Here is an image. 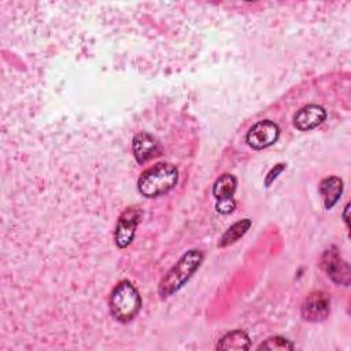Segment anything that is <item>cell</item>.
Instances as JSON below:
<instances>
[{"label": "cell", "instance_id": "6da1fadb", "mask_svg": "<svg viewBox=\"0 0 351 351\" xmlns=\"http://www.w3.org/2000/svg\"><path fill=\"white\" fill-rule=\"evenodd\" d=\"M203 252L200 250H189L186 251L177 263L165 274V277L159 282V296L166 299L181 289L185 282L195 274V271L200 267L203 262Z\"/></svg>", "mask_w": 351, "mask_h": 351}, {"label": "cell", "instance_id": "7a4b0ae2", "mask_svg": "<svg viewBox=\"0 0 351 351\" xmlns=\"http://www.w3.org/2000/svg\"><path fill=\"white\" fill-rule=\"evenodd\" d=\"M177 180V167L167 162H159L141 173L137 181V188L143 196L156 197L173 189Z\"/></svg>", "mask_w": 351, "mask_h": 351}, {"label": "cell", "instance_id": "3957f363", "mask_svg": "<svg viewBox=\"0 0 351 351\" xmlns=\"http://www.w3.org/2000/svg\"><path fill=\"white\" fill-rule=\"evenodd\" d=\"M110 314L119 322L132 321L141 308V298L136 287L123 280L118 282L110 293L108 299Z\"/></svg>", "mask_w": 351, "mask_h": 351}, {"label": "cell", "instance_id": "277c9868", "mask_svg": "<svg viewBox=\"0 0 351 351\" xmlns=\"http://www.w3.org/2000/svg\"><path fill=\"white\" fill-rule=\"evenodd\" d=\"M319 266L325 274L337 285L348 287L351 281L350 265L341 258L336 247H330L324 251L319 259Z\"/></svg>", "mask_w": 351, "mask_h": 351}, {"label": "cell", "instance_id": "5b68a950", "mask_svg": "<svg viewBox=\"0 0 351 351\" xmlns=\"http://www.w3.org/2000/svg\"><path fill=\"white\" fill-rule=\"evenodd\" d=\"M237 186V180L233 174L225 173L219 176L214 185H213V195L217 200L215 208L221 214H229L234 210L236 207V200H234V192Z\"/></svg>", "mask_w": 351, "mask_h": 351}, {"label": "cell", "instance_id": "8992f818", "mask_svg": "<svg viewBox=\"0 0 351 351\" xmlns=\"http://www.w3.org/2000/svg\"><path fill=\"white\" fill-rule=\"evenodd\" d=\"M330 311V296L324 291L310 292L300 307L303 319L308 322H321L328 318Z\"/></svg>", "mask_w": 351, "mask_h": 351}, {"label": "cell", "instance_id": "52a82bcc", "mask_svg": "<svg viewBox=\"0 0 351 351\" xmlns=\"http://www.w3.org/2000/svg\"><path fill=\"white\" fill-rule=\"evenodd\" d=\"M141 215L143 213L138 207H129L119 215L114 232V240L119 248H126L133 241Z\"/></svg>", "mask_w": 351, "mask_h": 351}, {"label": "cell", "instance_id": "ba28073f", "mask_svg": "<svg viewBox=\"0 0 351 351\" xmlns=\"http://www.w3.org/2000/svg\"><path fill=\"white\" fill-rule=\"evenodd\" d=\"M280 136V128L277 123L263 119L256 122L247 133V143L254 149H263L277 141Z\"/></svg>", "mask_w": 351, "mask_h": 351}, {"label": "cell", "instance_id": "9c48e42d", "mask_svg": "<svg viewBox=\"0 0 351 351\" xmlns=\"http://www.w3.org/2000/svg\"><path fill=\"white\" fill-rule=\"evenodd\" d=\"M132 149H133L134 159L140 165L151 160L152 158L160 154V145L158 140L145 132H141L134 136L132 143Z\"/></svg>", "mask_w": 351, "mask_h": 351}, {"label": "cell", "instance_id": "30bf717a", "mask_svg": "<svg viewBox=\"0 0 351 351\" xmlns=\"http://www.w3.org/2000/svg\"><path fill=\"white\" fill-rule=\"evenodd\" d=\"M326 118V112L321 106L307 104L302 107L293 117V125L299 130H311L321 125Z\"/></svg>", "mask_w": 351, "mask_h": 351}, {"label": "cell", "instance_id": "8fae6325", "mask_svg": "<svg viewBox=\"0 0 351 351\" xmlns=\"http://www.w3.org/2000/svg\"><path fill=\"white\" fill-rule=\"evenodd\" d=\"M319 193L324 199V207L330 210L343 193V181L339 177H326L319 184Z\"/></svg>", "mask_w": 351, "mask_h": 351}, {"label": "cell", "instance_id": "7c38bea8", "mask_svg": "<svg viewBox=\"0 0 351 351\" xmlns=\"http://www.w3.org/2000/svg\"><path fill=\"white\" fill-rule=\"evenodd\" d=\"M250 346H251V340L248 335L241 329H236L222 336L218 340L217 348L218 350H248Z\"/></svg>", "mask_w": 351, "mask_h": 351}, {"label": "cell", "instance_id": "4fadbf2b", "mask_svg": "<svg viewBox=\"0 0 351 351\" xmlns=\"http://www.w3.org/2000/svg\"><path fill=\"white\" fill-rule=\"evenodd\" d=\"M250 226H251V219H248V218H244V219H241V221L234 222V223H233L232 226H229V228L225 230V233L221 236V239H219V241H218V247H219V248H225V247H228V245L236 243L240 237H243V236L247 233V230L250 229Z\"/></svg>", "mask_w": 351, "mask_h": 351}, {"label": "cell", "instance_id": "5bb4252c", "mask_svg": "<svg viewBox=\"0 0 351 351\" xmlns=\"http://www.w3.org/2000/svg\"><path fill=\"white\" fill-rule=\"evenodd\" d=\"M258 350H280V351H285V350H293V343L282 336H271L269 339H266L262 344L258 346Z\"/></svg>", "mask_w": 351, "mask_h": 351}, {"label": "cell", "instance_id": "9a60e30c", "mask_svg": "<svg viewBox=\"0 0 351 351\" xmlns=\"http://www.w3.org/2000/svg\"><path fill=\"white\" fill-rule=\"evenodd\" d=\"M287 167L285 163H277L274 165V167H271V170L267 173L266 180H265V186H270V184L278 177V174Z\"/></svg>", "mask_w": 351, "mask_h": 351}, {"label": "cell", "instance_id": "2e32d148", "mask_svg": "<svg viewBox=\"0 0 351 351\" xmlns=\"http://www.w3.org/2000/svg\"><path fill=\"white\" fill-rule=\"evenodd\" d=\"M348 208H350V204H346L344 213H343V218H344V222L347 226H348Z\"/></svg>", "mask_w": 351, "mask_h": 351}]
</instances>
